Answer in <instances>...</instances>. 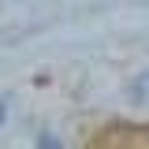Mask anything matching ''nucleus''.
Listing matches in <instances>:
<instances>
[{"instance_id":"1","label":"nucleus","mask_w":149,"mask_h":149,"mask_svg":"<svg viewBox=\"0 0 149 149\" xmlns=\"http://www.w3.org/2000/svg\"><path fill=\"white\" fill-rule=\"evenodd\" d=\"M134 97H138V101H146V97H149V71L134 82Z\"/></svg>"},{"instance_id":"2","label":"nucleus","mask_w":149,"mask_h":149,"mask_svg":"<svg viewBox=\"0 0 149 149\" xmlns=\"http://www.w3.org/2000/svg\"><path fill=\"white\" fill-rule=\"evenodd\" d=\"M37 146H41V149H60V142H56L52 134H41V138H37Z\"/></svg>"},{"instance_id":"3","label":"nucleus","mask_w":149,"mask_h":149,"mask_svg":"<svg viewBox=\"0 0 149 149\" xmlns=\"http://www.w3.org/2000/svg\"><path fill=\"white\" fill-rule=\"evenodd\" d=\"M4 108H8V104H0V119H4Z\"/></svg>"}]
</instances>
